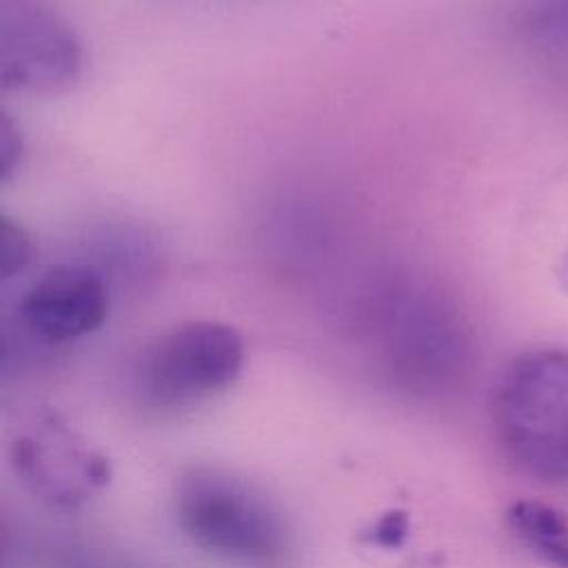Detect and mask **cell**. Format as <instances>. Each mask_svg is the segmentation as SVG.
Listing matches in <instances>:
<instances>
[{"instance_id": "cell-9", "label": "cell", "mask_w": 568, "mask_h": 568, "mask_svg": "<svg viewBox=\"0 0 568 568\" xmlns=\"http://www.w3.org/2000/svg\"><path fill=\"white\" fill-rule=\"evenodd\" d=\"M557 275H559V282L561 286L568 291V251L561 255L559 260V266H557Z\"/></svg>"}, {"instance_id": "cell-6", "label": "cell", "mask_w": 568, "mask_h": 568, "mask_svg": "<svg viewBox=\"0 0 568 568\" xmlns=\"http://www.w3.org/2000/svg\"><path fill=\"white\" fill-rule=\"evenodd\" d=\"M515 541L552 568H568V517L550 504L517 499L506 510Z\"/></svg>"}, {"instance_id": "cell-8", "label": "cell", "mask_w": 568, "mask_h": 568, "mask_svg": "<svg viewBox=\"0 0 568 568\" xmlns=\"http://www.w3.org/2000/svg\"><path fill=\"white\" fill-rule=\"evenodd\" d=\"M22 160V138L18 126L11 122L7 113H2L0 122V175L2 182H9L11 175L18 171Z\"/></svg>"}, {"instance_id": "cell-5", "label": "cell", "mask_w": 568, "mask_h": 568, "mask_svg": "<svg viewBox=\"0 0 568 568\" xmlns=\"http://www.w3.org/2000/svg\"><path fill=\"white\" fill-rule=\"evenodd\" d=\"M20 326L42 344H69L95 333L109 315V288L84 264L44 268L18 300Z\"/></svg>"}, {"instance_id": "cell-2", "label": "cell", "mask_w": 568, "mask_h": 568, "mask_svg": "<svg viewBox=\"0 0 568 568\" xmlns=\"http://www.w3.org/2000/svg\"><path fill=\"white\" fill-rule=\"evenodd\" d=\"M175 519L200 550L237 568H280L291 535L273 504L242 479L193 470L178 484Z\"/></svg>"}, {"instance_id": "cell-4", "label": "cell", "mask_w": 568, "mask_h": 568, "mask_svg": "<svg viewBox=\"0 0 568 568\" xmlns=\"http://www.w3.org/2000/svg\"><path fill=\"white\" fill-rule=\"evenodd\" d=\"M82 73V44L51 0H0V84L58 93Z\"/></svg>"}, {"instance_id": "cell-3", "label": "cell", "mask_w": 568, "mask_h": 568, "mask_svg": "<svg viewBox=\"0 0 568 568\" xmlns=\"http://www.w3.org/2000/svg\"><path fill=\"white\" fill-rule=\"evenodd\" d=\"M244 368L242 335L215 320L182 322L149 342L133 384L144 406L180 410L226 390Z\"/></svg>"}, {"instance_id": "cell-7", "label": "cell", "mask_w": 568, "mask_h": 568, "mask_svg": "<svg viewBox=\"0 0 568 568\" xmlns=\"http://www.w3.org/2000/svg\"><path fill=\"white\" fill-rule=\"evenodd\" d=\"M33 260V242L24 226L9 217L0 215V275L2 280H11L20 275Z\"/></svg>"}, {"instance_id": "cell-1", "label": "cell", "mask_w": 568, "mask_h": 568, "mask_svg": "<svg viewBox=\"0 0 568 568\" xmlns=\"http://www.w3.org/2000/svg\"><path fill=\"white\" fill-rule=\"evenodd\" d=\"M493 426L521 473L568 484V351L544 348L513 359L493 393Z\"/></svg>"}]
</instances>
